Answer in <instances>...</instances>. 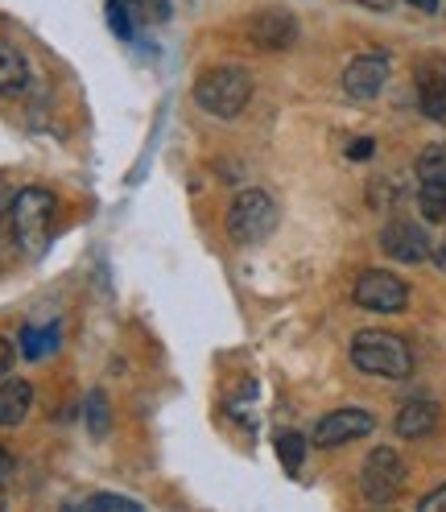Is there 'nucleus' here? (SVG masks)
<instances>
[{
	"mask_svg": "<svg viewBox=\"0 0 446 512\" xmlns=\"http://www.w3.org/2000/svg\"><path fill=\"white\" fill-rule=\"evenodd\" d=\"M54 215H58V199L42 186H29L21 195H13L9 219H13V236L21 244V252L42 256L50 236H54Z\"/></svg>",
	"mask_w": 446,
	"mask_h": 512,
	"instance_id": "1",
	"label": "nucleus"
},
{
	"mask_svg": "<svg viewBox=\"0 0 446 512\" xmlns=\"http://www.w3.org/2000/svg\"><path fill=\"white\" fill-rule=\"evenodd\" d=\"M352 364L380 380H405L413 372V351L401 335L389 331H360L352 339Z\"/></svg>",
	"mask_w": 446,
	"mask_h": 512,
	"instance_id": "2",
	"label": "nucleus"
},
{
	"mask_svg": "<svg viewBox=\"0 0 446 512\" xmlns=\"http://www.w3.org/2000/svg\"><path fill=\"white\" fill-rule=\"evenodd\" d=\"M248 95H252V75L244 67H211L195 83V104L207 116H219V120L240 116Z\"/></svg>",
	"mask_w": 446,
	"mask_h": 512,
	"instance_id": "3",
	"label": "nucleus"
},
{
	"mask_svg": "<svg viewBox=\"0 0 446 512\" xmlns=\"http://www.w3.org/2000/svg\"><path fill=\"white\" fill-rule=\"evenodd\" d=\"M228 232L236 244L252 248V244H265L277 232V203L265 195V190H240L232 211H228Z\"/></svg>",
	"mask_w": 446,
	"mask_h": 512,
	"instance_id": "4",
	"label": "nucleus"
},
{
	"mask_svg": "<svg viewBox=\"0 0 446 512\" xmlns=\"http://www.w3.org/2000/svg\"><path fill=\"white\" fill-rule=\"evenodd\" d=\"M405 488V463L393 446H376V451L364 459V471H360V492L372 500V504H389L397 500Z\"/></svg>",
	"mask_w": 446,
	"mask_h": 512,
	"instance_id": "5",
	"label": "nucleus"
},
{
	"mask_svg": "<svg viewBox=\"0 0 446 512\" xmlns=\"http://www.w3.org/2000/svg\"><path fill=\"white\" fill-rule=\"evenodd\" d=\"M409 302V285L385 269H368L356 277V306L372 314H401Z\"/></svg>",
	"mask_w": 446,
	"mask_h": 512,
	"instance_id": "6",
	"label": "nucleus"
},
{
	"mask_svg": "<svg viewBox=\"0 0 446 512\" xmlns=\"http://www.w3.org/2000/svg\"><path fill=\"white\" fill-rule=\"evenodd\" d=\"M372 430H376L372 413L360 409V405H347V409L327 413V418L314 426V442H318V446H343V442H356V438H364V434H372Z\"/></svg>",
	"mask_w": 446,
	"mask_h": 512,
	"instance_id": "7",
	"label": "nucleus"
},
{
	"mask_svg": "<svg viewBox=\"0 0 446 512\" xmlns=\"http://www.w3.org/2000/svg\"><path fill=\"white\" fill-rule=\"evenodd\" d=\"M380 248H385V256H393V261H401V265H422L430 256L426 232L418 228V223H409V219L385 223V232H380Z\"/></svg>",
	"mask_w": 446,
	"mask_h": 512,
	"instance_id": "8",
	"label": "nucleus"
},
{
	"mask_svg": "<svg viewBox=\"0 0 446 512\" xmlns=\"http://www.w3.org/2000/svg\"><path fill=\"white\" fill-rule=\"evenodd\" d=\"M389 83V58L385 54H360L356 62H347L343 71V91L352 100H376Z\"/></svg>",
	"mask_w": 446,
	"mask_h": 512,
	"instance_id": "9",
	"label": "nucleus"
},
{
	"mask_svg": "<svg viewBox=\"0 0 446 512\" xmlns=\"http://www.w3.org/2000/svg\"><path fill=\"white\" fill-rule=\"evenodd\" d=\"M248 38H252V46H261V50H285V46H294V38H298V21L285 9H265V13L252 17Z\"/></svg>",
	"mask_w": 446,
	"mask_h": 512,
	"instance_id": "10",
	"label": "nucleus"
},
{
	"mask_svg": "<svg viewBox=\"0 0 446 512\" xmlns=\"http://www.w3.org/2000/svg\"><path fill=\"white\" fill-rule=\"evenodd\" d=\"M418 100L430 120L446 124V62H422L418 67Z\"/></svg>",
	"mask_w": 446,
	"mask_h": 512,
	"instance_id": "11",
	"label": "nucleus"
},
{
	"mask_svg": "<svg viewBox=\"0 0 446 512\" xmlns=\"http://www.w3.org/2000/svg\"><path fill=\"white\" fill-rule=\"evenodd\" d=\"M29 405H34V384L21 380V376H9L0 380V426L13 430L29 418Z\"/></svg>",
	"mask_w": 446,
	"mask_h": 512,
	"instance_id": "12",
	"label": "nucleus"
},
{
	"mask_svg": "<svg viewBox=\"0 0 446 512\" xmlns=\"http://www.w3.org/2000/svg\"><path fill=\"white\" fill-rule=\"evenodd\" d=\"M438 426V405L434 401H405L397 413V434L401 438H426Z\"/></svg>",
	"mask_w": 446,
	"mask_h": 512,
	"instance_id": "13",
	"label": "nucleus"
},
{
	"mask_svg": "<svg viewBox=\"0 0 446 512\" xmlns=\"http://www.w3.org/2000/svg\"><path fill=\"white\" fill-rule=\"evenodd\" d=\"M29 87V62L13 42H0V95H17Z\"/></svg>",
	"mask_w": 446,
	"mask_h": 512,
	"instance_id": "14",
	"label": "nucleus"
},
{
	"mask_svg": "<svg viewBox=\"0 0 446 512\" xmlns=\"http://www.w3.org/2000/svg\"><path fill=\"white\" fill-rule=\"evenodd\" d=\"M58 339L62 331L50 323V327H21V356L25 360H42L50 351H58Z\"/></svg>",
	"mask_w": 446,
	"mask_h": 512,
	"instance_id": "15",
	"label": "nucleus"
},
{
	"mask_svg": "<svg viewBox=\"0 0 446 512\" xmlns=\"http://www.w3.org/2000/svg\"><path fill=\"white\" fill-rule=\"evenodd\" d=\"M418 203H422V215H426V219H446V174L422 178Z\"/></svg>",
	"mask_w": 446,
	"mask_h": 512,
	"instance_id": "16",
	"label": "nucleus"
},
{
	"mask_svg": "<svg viewBox=\"0 0 446 512\" xmlns=\"http://www.w3.org/2000/svg\"><path fill=\"white\" fill-rule=\"evenodd\" d=\"M277 459H281V467L285 471H298L302 467V459H306V438L298 434V430H281L277 434Z\"/></svg>",
	"mask_w": 446,
	"mask_h": 512,
	"instance_id": "17",
	"label": "nucleus"
},
{
	"mask_svg": "<svg viewBox=\"0 0 446 512\" xmlns=\"http://www.w3.org/2000/svg\"><path fill=\"white\" fill-rule=\"evenodd\" d=\"M108 25L116 38L129 42L133 38V0H108Z\"/></svg>",
	"mask_w": 446,
	"mask_h": 512,
	"instance_id": "18",
	"label": "nucleus"
},
{
	"mask_svg": "<svg viewBox=\"0 0 446 512\" xmlns=\"http://www.w3.org/2000/svg\"><path fill=\"white\" fill-rule=\"evenodd\" d=\"M108 397L104 393H91V401H87V426H91V434L95 438H104L108 434Z\"/></svg>",
	"mask_w": 446,
	"mask_h": 512,
	"instance_id": "19",
	"label": "nucleus"
},
{
	"mask_svg": "<svg viewBox=\"0 0 446 512\" xmlns=\"http://www.w3.org/2000/svg\"><path fill=\"white\" fill-rule=\"evenodd\" d=\"M83 508H95V512H141L137 500H129V496H108V492H95Z\"/></svg>",
	"mask_w": 446,
	"mask_h": 512,
	"instance_id": "20",
	"label": "nucleus"
},
{
	"mask_svg": "<svg viewBox=\"0 0 446 512\" xmlns=\"http://www.w3.org/2000/svg\"><path fill=\"white\" fill-rule=\"evenodd\" d=\"M438 174H446V145H430L418 157V178H438Z\"/></svg>",
	"mask_w": 446,
	"mask_h": 512,
	"instance_id": "21",
	"label": "nucleus"
},
{
	"mask_svg": "<svg viewBox=\"0 0 446 512\" xmlns=\"http://www.w3.org/2000/svg\"><path fill=\"white\" fill-rule=\"evenodd\" d=\"M372 153H376V141H368V137L347 145V157H352V162H364V157H372Z\"/></svg>",
	"mask_w": 446,
	"mask_h": 512,
	"instance_id": "22",
	"label": "nucleus"
},
{
	"mask_svg": "<svg viewBox=\"0 0 446 512\" xmlns=\"http://www.w3.org/2000/svg\"><path fill=\"white\" fill-rule=\"evenodd\" d=\"M422 512H446V484L434 488L430 496H422Z\"/></svg>",
	"mask_w": 446,
	"mask_h": 512,
	"instance_id": "23",
	"label": "nucleus"
},
{
	"mask_svg": "<svg viewBox=\"0 0 446 512\" xmlns=\"http://www.w3.org/2000/svg\"><path fill=\"white\" fill-rule=\"evenodd\" d=\"M9 368H13V343H9L5 335H0V380L9 376Z\"/></svg>",
	"mask_w": 446,
	"mask_h": 512,
	"instance_id": "24",
	"label": "nucleus"
},
{
	"mask_svg": "<svg viewBox=\"0 0 446 512\" xmlns=\"http://www.w3.org/2000/svg\"><path fill=\"white\" fill-rule=\"evenodd\" d=\"M9 207H13V190H9V182L0 178V219L9 215Z\"/></svg>",
	"mask_w": 446,
	"mask_h": 512,
	"instance_id": "25",
	"label": "nucleus"
},
{
	"mask_svg": "<svg viewBox=\"0 0 446 512\" xmlns=\"http://www.w3.org/2000/svg\"><path fill=\"white\" fill-rule=\"evenodd\" d=\"M352 5H364V9H376V13H389L397 0H352Z\"/></svg>",
	"mask_w": 446,
	"mask_h": 512,
	"instance_id": "26",
	"label": "nucleus"
},
{
	"mask_svg": "<svg viewBox=\"0 0 446 512\" xmlns=\"http://www.w3.org/2000/svg\"><path fill=\"white\" fill-rule=\"evenodd\" d=\"M9 471H13V455L5 451V446H0V479H5Z\"/></svg>",
	"mask_w": 446,
	"mask_h": 512,
	"instance_id": "27",
	"label": "nucleus"
},
{
	"mask_svg": "<svg viewBox=\"0 0 446 512\" xmlns=\"http://www.w3.org/2000/svg\"><path fill=\"white\" fill-rule=\"evenodd\" d=\"M409 5L418 9V13H434V9H438V0H409Z\"/></svg>",
	"mask_w": 446,
	"mask_h": 512,
	"instance_id": "28",
	"label": "nucleus"
},
{
	"mask_svg": "<svg viewBox=\"0 0 446 512\" xmlns=\"http://www.w3.org/2000/svg\"><path fill=\"white\" fill-rule=\"evenodd\" d=\"M0 504H5V496H0Z\"/></svg>",
	"mask_w": 446,
	"mask_h": 512,
	"instance_id": "29",
	"label": "nucleus"
}]
</instances>
